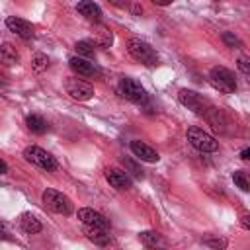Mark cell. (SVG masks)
<instances>
[{
    "label": "cell",
    "mask_w": 250,
    "mask_h": 250,
    "mask_svg": "<svg viewBox=\"0 0 250 250\" xmlns=\"http://www.w3.org/2000/svg\"><path fill=\"white\" fill-rule=\"evenodd\" d=\"M240 158H242V160H248V158H250V148H242Z\"/></svg>",
    "instance_id": "cell-31"
},
{
    "label": "cell",
    "mask_w": 250,
    "mask_h": 250,
    "mask_svg": "<svg viewBox=\"0 0 250 250\" xmlns=\"http://www.w3.org/2000/svg\"><path fill=\"white\" fill-rule=\"evenodd\" d=\"M203 242H205L207 246H213V248H225V246H227V240H225V238H213V236H207V238H203Z\"/></svg>",
    "instance_id": "cell-25"
},
{
    "label": "cell",
    "mask_w": 250,
    "mask_h": 250,
    "mask_svg": "<svg viewBox=\"0 0 250 250\" xmlns=\"http://www.w3.org/2000/svg\"><path fill=\"white\" fill-rule=\"evenodd\" d=\"M105 180L115 189H127V188H131V178L121 168H113V166L111 168H105Z\"/></svg>",
    "instance_id": "cell-11"
},
{
    "label": "cell",
    "mask_w": 250,
    "mask_h": 250,
    "mask_svg": "<svg viewBox=\"0 0 250 250\" xmlns=\"http://www.w3.org/2000/svg\"><path fill=\"white\" fill-rule=\"evenodd\" d=\"M141 242L148 248V250H168V242L166 238L160 234V232H154V230H143L139 234Z\"/></svg>",
    "instance_id": "cell-13"
},
{
    "label": "cell",
    "mask_w": 250,
    "mask_h": 250,
    "mask_svg": "<svg viewBox=\"0 0 250 250\" xmlns=\"http://www.w3.org/2000/svg\"><path fill=\"white\" fill-rule=\"evenodd\" d=\"M74 51L78 53V57L82 55V57H90L92 53H94V43L92 41H78L76 45H74Z\"/></svg>",
    "instance_id": "cell-21"
},
{
    "label": "cell",
    "mask_w": 250,
    "mask_h": 250,
    "mask_svg": "<svg viewBox=\"0 0 250 250\" xmlns=\"http://www.w3.org/2000/svg\"><path fill=\"white\" fill-rule=\"evenodd\" d=\"M6 172H8V166H6V162L0 158V176H2V174H6Z\"/></svg>",
    "instance_id": "cell-32"
},
{
    "label": "cell",
    "mask_w": 250,
    "mask_h": 250,
    "mask_svg": "<svg viewBox=\"0 0 250 250\" xmlns=\"http://www.w3.org/2000/svg\"><path fill=\"white\" fill-rule=\"evenodd\" d=\"M68 62H70V68H72L78 76H94V74L100 72L94 62H90V61H86V59H82V57H72Z\"/></svg>",
    "instance_id": "cell-15"
},
{
    "label": "cell",
    "mask_w": 250,
    "mask_h": 250,
    "mask_svg": "<svg viewBox=\"0 0 250 250\" xmlns=\"http://www.w3.org/2000/svg\"><path fill=\"white\" fill-rule=\"evenodd\" d=\"M127 51H129V55H131L135 61H139V62H143V64H146V66L158 64V53H156L146 41H143V39H137V37L129 39V41H127Z\"/></svg>",
    "instance_id": "cell-1"
},
{
    "label": "cell",
    "mask_w": 250,
    "mask_h": 250,
    "mask_svg": "<svg viewBox=\"0 0 250 250\" xmlns=\"http://www.w3.org/2000/svg\"><path fill=\"white\" fill-rule=\"evenodd\" d=\"M84 234L88 236V240H92L98 246H105L111 240L107 234V229H102V227H84Z\"/></svg>",
    "instance_id": "cell-17"
},
{
    "label": "cell",
    "mask_w": 250,
    "mask_h": 250,
    "mask_svg": "<svg viewBox=\"0 0 250 250\" xmlns=\"http://www.w3.org/2000/svg\"><path fill=\"white\" fill-rule=\"evenodd\" d=\"M240 225H242V229L248 230V229H250V217H248V215H242V217H240Z\"/></svg>",
    "instance_id": "cell-29"
},
{
    "label": "cell",
    "mask_w": 250,
    "mask_h": 250,
    "mask_svg": "<svg viewBox=\"0 0 250 250\" xmlns=\"http://www.w3.org/2000/svg\"><path fill=\"white\" fill-rule=\"evenodd\" d=\"M131 12H133L135 16H141V14H143V8H141L139 4H133V6H131Z\"/></svg>",
    "instance_id": "cell-30"
},
{
    "label": "cell",
    "mask_w": 250,
    "mask_h": 250,
    "mask_svg": "<svg viewBox=\"0 0 250 250\" xmlns=\"http://www.w3.org/2000/svg\"><path fill=\"white\" fill-rule=\"evenodd\" d=\"M207 78H209V84H211L215 90H219L221 94H232V92L236 90V78H234V74H232L229 68H225V66H213V68L209 70Z\"/></svg>",
    "instance_id": "cell-2"
},
{
    "label": "cell",
    "mask_w": 250,
    "mask_h": 250,
    "mask_svg": "<svg viewBox=\"0 0 250 250\" xmlns=\"http://www.w3.org/2000/svg\"><path fill=\"white\" fill-rule=\"evenodd\" d=\"M31 66H33V70L35 72H41V70H45L47 66H49V59H47V55H35L33 57V62H31Z\"/></svg>",
    "instance_id": "cell-23"
},
{
    "label": "cell",
    "mask_w": 250,
    "mask_h": 250,
    "mask_svg": "<svg viewBox=\"0 0 250 250\" xmlns=\"http://www.w3.org/2000/svg\"><path fill=\"white\" fill-rule=\"evenodd\" d=\"M76 217L84 223V227H102V229H107L109 221L100 213V211H94L92 207H82L78 209Z\"/></svg>",
    "instance_id": "cell-10"
},
{
    "label": "cell",
    "mask_w": 250,
    "mask_h": 250,
    "mask_svg": "<svg viewBox=\"0 0 250 250\" xmlns=\"http://www.w3.org/2000/svg\"><path fill=\"white\" fill-rule=\"evenodd\" d=\"M188 141L197 150H201V152H215V150H219V143L209 133H205L199 127H189L188 129Z\"/></svg>",
    "instance_id": "cell-7"
},
{
    "label": "cell",
    "mask_w": 250,
    "mask_h": 250,
    "mask_svg": "<svg viewBox=\"0 0 250 250\" xmlns=\"http://www.w3.org/2000/svg\"><path fill=\"white\" fill-rule=\"evenodd\" d=\"M92 33H94V45L111 47V43H113V31H111L107 25H104V23H94Z\"/></svg>",
    "instance_id": "cell-16"
},
{
    "label": "cell",
    "mask_w": 250,
    "mask_h": 250,
    "mask_svg": "<svg viewBox=\"0 0 250 250\" xmlns=\"http://www.w3.org/2000/svg\"><path fill=\"white\" fill-rule=\"evenodd\" d=\"M6 27L10 29V31H14L18 37H21V39H31L33 35H35V29H33V25L27 21V20H21V18H18V16H8L6 18Z\"/></svg>",
    "instance_id": "cell-9"
},
{
    "label": "cell",
    "mask_w": 250,
    "mask_h": 250,
    "mask_svg": "<svg viewBox=\"0 0 250 250\" xmlns=\"http://www.w3.org/2000/svg\"><path fill=\"white\" fill-rule=\"evenodd\" d=\"M25 125H27V129H29L31 133H35V135H43V133H47V129H49L47 121H45L41 115H37V113L27 115V117H25Z\"/></svg>",
    "instance_id": "cell-19"
},
{
    "label": "cell",
    "mask_w": 250,
    "mask_h": 250,
    "mask_svg": "<svg viewBox=\"0 0 250 250\" xmlns=\"http://www.w3.org/2000/svg\"><path fill=\"white\" fill-rule=\"evenodd\" d=\"M232 182L242 189V191H248L250 189V184H248V178H246V174L242 172V170H236L234 174H232Z\"/></svg>",
    "instance_id": "cell-22"
},
{
    "label": "cell",
    "mask_w": 250,
    "mask_h": 250,
    "mask_svg": "<svg viewBox=\"0 0 250 250\" xmlns=\"http://www.w3.org/2000/svg\"><path fill=\"white\" fill-rule=\"evenodd\" d=\"M223 41H225L229 47H232V49H234V47H240V39H238L234 33H230V31H225V33H223Z\"/></svg>",
    "instance_id": "cell-24"
},
{
    "label": "cell",
    "mask_w": 250,
    "mask_h": 250,
    "mask_svg": "<svg viewBox=\"0 0 250 250\" xmlns=\"http://www.w3.org/2000/svg\"><path fill=\"white\" fill-rule=\"evenodd\" d=\"M76 10L80 16H84L88 21L92 23H100L102 20V8L96 4V2H90V0H84V2H78L76 4Z\"/></svg>",
    "instance_id": "cell-14"
},
{
    "label": "cell",
    "mask_w": 250,
    "mask_h": 250,
    "mask_svg": "<svg viewBox=\"0 0 250 250\" xmlns=\"http://www.w3.org/2000/svg\"><path fill=\"white\" fill-rule=\"evenodd\" d=\"M64 90L70 98H74L78 102H86V100L94 98V86L80 80V78H68L64 82Z\"/></svg>",
    "instance_id": "cell-8"
},
{
    "label": "cell",
    "mask_w": 250,
    "mask_h": 250,
    "mask_svg": "<svg viewBox=\"0 0 250 250\" xmlns=\"http://www.w3.org/2000/svg\"><path fill=\"white\" fill-rule=\"evenodd\" d=\"M41 199H43V205L47 209H51L53 213H59V215H70L72 213V201L62 191H57L53 188H47L43 191Z\"/></svg>",
    "instance_id": "cell-3"
},
{
    "label": "cell",
    "mask_w": 250,
    "mask_h": 250,
    "mask_svg": "<svg viewBox=\"0 0 250 250\" xmlns=\"http://www.w3.org/2000/svg\"><path fill=\"white\" fill-rule=\"evenodd\" d=\"M4 84H6V80H4V76L0 74V86H4Z\"/></svg>",
    "instance_id": "cell-34"
},
{
    "label": "cell",
    "mask_w": 250,
    "mask_h": 250,
    "mask_svg": "<svg viewBox=\"0 0 250 250\" xmlns=\"http://www.w3.org/2000/svg\"><path fill=\"white\" fill-rule=\"evenodd\" d=\"M131 152L139 158V160H143V162H158V152L152 148V146H148V145H145L143 141H131Z\"/></svg>",
    "instance_id": "cell-12"
},
{
    "label": "cell",
    "mask_w": 250,
    "mask_h": 250,
    "mask_svg": "<svg viewBox=\"0 0 250 250\" xmlns=\"http://www.w3.org/2000/svg\"><path fill=\"white\" fill-rule=\"evenodd\" d=\"M0 61L6 64H16L20 61V55L16 51V47H12L10 43H2L0 45Z\"/></svg>",
    "instance_id": "cell-20"
},
{
    "label": "cell",
    "mask_w": 250,
    "mask_h": 250,
    "mask_svg": "<svg viewBox=\"0 0 250 250\" xmlns=\"http://www.w3.org/2000/svg\"><path fill=\"white\" fill-rule=\"evenodd\" d=\"M238 68H240L242 74H250V62H248L246 57H240L238 59Z\"/></svg>",
    "instance_id": "cell-26"
},
{
    "label": "cell",
    "mask_w": 250,
    "mask_h": 250,
    "mask_svg": "<svg viewBox=\"0 0 250 250\" xmlns=\"http://www.w3.org/2000/svg\"><path fill=\"white\" fill-rule=\"evenodd\" d=\"M20 229H21L23 232H27V234H35V232H39L43 227H41V223H39V219H37L35 215L23 213V215L20 217Z\"/></svg>",
    "instance_id": "cell-18"
},
{
    "label": "cell",
    "mask_w": 250,
    "mask_h": 250,
    "mask_svg": "<svg viewBox=\"0 0 250 250\" xmlns=\"http://www.w3.org/2000/svg\"><path fill=\"white\" fill-rule=\"evenodd\" d=\"M178 100H180L182 105H186L188 109H191L193 113H197V115H201V117H203V115L207 113V109L211 107V102L205 100L201 94H197V92H193V90H180Z\"/></svg>",
    "instance_id": "cell-6"
},
{
    "label": "cell",
    "mask_w": 250,
    "mask_h": 250,
    "mask_svg": "<svg viewBox=\"0 0 250 250\" xmlns=\"http://www.w3.org/2000/svg\"><path fill=\"white\" fill-rule=\"evenodd\" d=\"M154 4H158V6H168L170 0H154Z\"/></svg>",
    "instance_id": "cell-33"
},
{
    "label": "cell",
    "mask_w": 250,
    "mask_h": 250,
    "mask_svg": "<svg viewBox=\"0 0 250 250\" xmlns=\"http://www.w3.org/2000/svg\"><path fill=\"white\" fill-rule=\"evenodd\" d=\"M0 238L2 240H10L12 238L10 232H8V229H6V225H0Z\"/></svg>",
    "instance_id": "cell-28"
},
{
    "label": "cell",
    "mask_w": 250,
    "mask_h": 250,
    "mask_svg": "<svg viewBox=\"0 0 250 250\" xmlns=\"http://www.w3.org/2000/svg\"><path fill=\"white\" fill-rule=\"evenodd\" d=\"M23 158L27 160V162H31L33 166H37V168H41V170H47V172H51V170H55L59 164H57V160H55V156H51L47 150H43L41 146H27L25 150H23Z\"/></svg>",
    "instance_id": "cell-5"
},
{
    "label": "cell",
    "mask_w": 250,
    "mask_h": 250,
    "mask_svg": "<svg viewBox=\"0 0 250 250\" xmlns=\"http://www.w3.org/2000/svg\"><path fill=\"white\" fill-rule=\"evenodd\" d=\"M117 92H119V96H123L125 100H129V102H133V104H146V92H145V88L137 82V80H133V78H129V76H123L121 80H119V84H117Z\"/></svg>",
    "instance_id": "cell-4"
},
{
    "label": "cell",
    "mask_w": 250,
    "mask_h": 250,
    "mask_svg": "<svg viewBox=\"0 0 250 250\" xmlns=\"http://www.w3.org/2000/svg\"><path fill=\"white\" fill-rule=\"evenodd\" d=\"M123 162H125V166H129V168H131V172H133L137 178H143V170H141L137 164H133L129 158H123Z\"/></svg>",
    "instance_id": "cell-27"
}]
</instances>
